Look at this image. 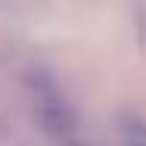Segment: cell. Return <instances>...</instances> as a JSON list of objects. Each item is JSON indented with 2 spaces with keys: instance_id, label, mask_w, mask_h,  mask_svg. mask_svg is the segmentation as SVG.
Masks as SVG:
<instances>
[{
  "instance_id": "7a4b0ae2",
  "label": "cell",
  "mask_w": 146,
  "mask_h": 146,
  "mask_svg": "<svg viewBox=\"0 0 146 146\" xmlns=\"http://www.w3.org/2000/svg\"><path fill=\"white\" fill-rule=\"evenodd\" d=\"M118 131L124 146H146V118H140L137 112H124L118 118Z\"/></svg>"
},
{
  "instance_id": "6da1fadb",
  "label": "cell",
  "mask_w": 146,
  "mask_h": 146,
  "mask_svg": "<svg viewBox=\"0 0 146 146\" xmlns=\"http://www.w3.org/2000/svg\"><path fill=\"white\" fill-rule=\"evenodd\" d=\"M31 96H34V115L50 134H68L75 127V112L65 103L62 90L53 84L50 75L34 72L31 78Z\"/></svg>"
}]
</instances>
